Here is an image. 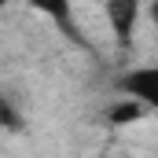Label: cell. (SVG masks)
I'll list each match as a JSON object with an SVG mask.
<instances>
[{
	"label": "cell",
	"instance_id": "6da1fadb",
	"mask_svg": "<svg viewBox=\"0 0 158 158\" xmlns=\"http://www.w3.org/2000/svg\"><path fill=\"white\" fill-rule=\"evenodd\" d=\"M118 88L129 96V99H136L140 107L158 110V66H136V70L121 74Z\"/></svg>",
	"mask_w": 158,
	"mask_h": 158
},
{
	"label": "cell",
	"instance_id": "7a4b0ae2",
	"mask_svg": "<svg viewBox=\"0 0 158 158\" xmlns=\"http://www.w3.org/2000/svg\"><path fill=\"white\" fill-rule=\"evenodd\" d=\"M140 11H143L140 0H107V22H110V30H114L118 40L132 37V26H136Z\"/></svg>",
	"mask_w": 158,
	"mask_h": 158
},
{
	"label": "cell",
	"instance_id": "3957f363",
	"mask_svg": "<svg viewBox=\"0 0 158 158\" xmlns=\"http://www.w3.org/2000/svg\"><path fill=\"white\" fill-rule=\"evenodd\" d=\"M33 7H37L40 15H48L63 33H70V37L77 40V30H74V7H70V0H30Z\"/></svg>",
	"mask_w": 158,
	"mask_h": 158
},
{
	"label": "cell",
	"instance_id": "277c9868",
	"mask_svg": "<svg viewBox=\"0 0 158 158\" xmlns=\"http://www.w3.org/2000/svg\"><path fill=\"white\" fill-rule=\"evenodd\" d=\"M147 19L158 26V0H151V4H147Z\"/></svg>",
	"mask_w": 158,
	"mask_h": 158
},
{
	"label": "cell",
	"instance_id": "5b68a950",
	"mask_svg": "<svg viewBox=\"0 0 158 158\" xmlns=\"http://www.w3.org/2000/svg\"><path fill=\"white\" fill-rule=\"evenodd\" d=\"M4 4H7V0H4Z\"/></svg>",
	"mask_w": 158,
	"mask_h": 158
}]
</instances>
